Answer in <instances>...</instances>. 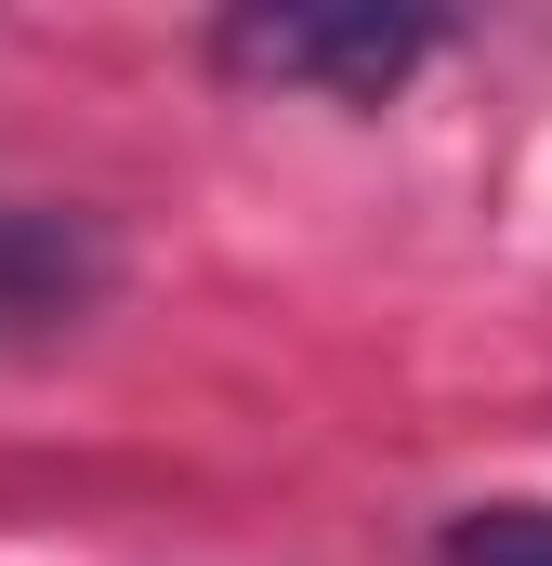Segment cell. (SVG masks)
Instances as JSON below:
<instances>
[{
  "label": "cell",
  "mask_w": 552,
  "mask_h": 566,
  "mask_svg": "<svg viewBox=\"0 0 552 566\" xmlns=\"http://www.w3.org/2000/svg\"><path fill=\"white\" fill-rule=\"evenodd\" d=\"M198 53H211V80H237V93L382 106V93H408L421 66L447 53V27H434V13H316V0H251V13H224Z\"/></svg>",
  "instance_id": "1"
},
{
  "label": "cell",
  "mask_w": 552,
  "mask_h": 566,
  "mask_svg": "<svg viewBox=\"0 0 552 566\" xmlns=\"http://www.w3.org/2000/svg\"><path fill=\"white\" fill-rule=\"evenodd\" d=\"M434 566H552V501H460L434 527Z\"/></svg>",
  "instance_id": "3"
},
{
  "label": "cell",
  "mask_w": 552,
  "mask_h": 566,
  "mask_svg": "<svg viewBox=\"0 0 552 566\" xmlns=\"http://www.w3.org/2000/svg\"><path fill=\"white\" fill-rule=\"evenodd\" d=\"M119 290V238L66 198H0V343H40V329H79L93 303Z\"/></svg>",
  "instance_id": "2"
}]
</instances>
